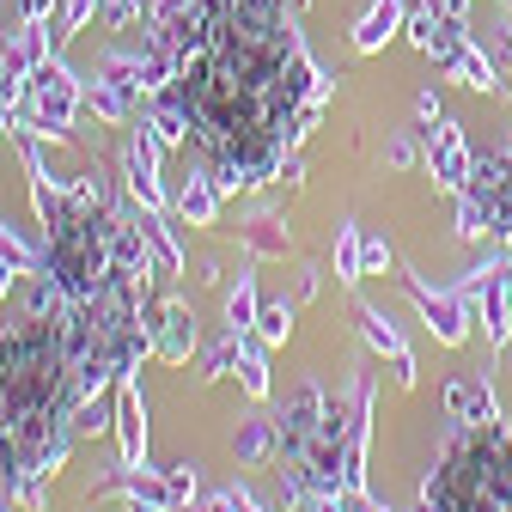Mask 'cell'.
<instances>
[{"label":"cell","instance_id":"277c9868","mask_svg":"<svg viewBox=\"0 0 512 512\" xmlns=\"http://www.w3.org/2000/svg\"><path fill=\"white\" fill-rule=\"evenodd\" d=\"M470 177H476L470 183V202L482 208V226L500 232V238H512V141H506V153L482 159Z\"/></svg>","mask_w":512,"mask_h":512},{"label":"cell","instance_id":"3957f363","mask_svg":"<svg viewBox=\"0 0 512 512\" xmlns=\"http://www.w3.org/2000/svg\"><path fill=\"white\" fill-rule=\"evenodd\" d=\"M421 512H512V433L470 421L421 482Z\"/></svg>","mask_w":512,"mask_h":512},{"label":"cell","instance_id":"8fae6325","mask_svg":"<svg viewBox=\"0 0 512 512\" xmlns=\"http://www.w3.org/2000/svg\"><path fill=\"white\" fill-rule=\"evenodd\" d=\"M360 324H366V342H372L378 354H391V366H397V384H409V378H415V360H409V348L397 342V330L384 324L378 311H366V305H360Z\"/></svg>","mask_w":512,"mask_h":512},{"label":"cell","instance_id":"ba28073f","mask_svg":"<svg viewBox=\"0 0 512 512\" xmlns=\"http://www.w3.org/2000/svg\"><path fill=\"white\" fill-rule=\"evenodd\" d=\"M153 135H141L135 147H128V196H135L147 214H159L165 208V189H159V177H153Z\"/></svg>","mask_w":512,"mask_h":512},{"label":"cell","instance_id":"4fadbf2b","mask_svg":"<svg viewBox=\"0 0 512 512\" xmlns=\"http://www.w3.org/2000/svg\"><path fill=\"white\" fill-rule=\"evenodd\" d=\"M256 311H263V305H256V281L238 275V287L226 293V330H232V336H250V330H256Z\"/></svg>","mask_w":512,"mask_h":512},{"label":"cell","instance_id":"ffe728a7","mask_svg":"<svg viewBox=\"0 0 512 512\" xmlns=\"http://www.w3.org/2000/svg\"><path fill=\"white\" fill-rule=\"evenodd\" d=\"M165 476V494H171V512H183L189 500H196V470L189 464H171V470H159Z\"/></svg>","mask_w":512,"mask_h":512},{"label":"cell","instance_id":"7a4b0ae2","mask_svg":"<svg viewBox=\"0 0 512 512\" xmlns=\"http://www.w3.org/2000/svg\"><path fill=\"white\" fill-rule=\"evenodd\" d=\"M74 348L68 311L61 317H13L0 330V482L19 506H43L49 470L74 445Z\"/></svg>","mask_w":512,"mask_h":512},{"label":"cell","instance_id":"9a60e30c","mask_svg":"<svg viewBox=\"0 0 512 512\" xmlns=\"http://www.w3.org/2000/svg\"><path fill=\"white\" fill-rule=\"evenodd\" d=\"M433 171H439V183H452V189H464L470 165H464V147H458V135H439V147H433Z\"/></svg>","mask_w":512,"mask_h":512},{"label":"cell","instance_id":"30bf717a","mask_svg":"<svg viewBox=\"0 0 512 512\" xmlns=\"http://www.w3.org/2000/svg\"><path fill=\"white\" fill-rule=\"evenodd\" d=\"M177 208H183L189 226H214V214H220V183H214V171H196V177H189L183 196H177Z\"/></svg>","mask_w":512,"mask_h":512},{"label":"cell","instance_id":"5b68a950","mask_svg":"<svg viewBox=\"0 0 512 512\" xmlns=\"http://www.w3.org/2000/svg\"><path fill=\"white\" fill-rule=\"evenodd\" d=\"M147 336H153V354L165 366H189V354H196V317H189L183 299H165L159 311H147Z\"/></svg>","mask_w":512,"mask_h":512},{"label":"cell","instance_id":"6da1fadb","mask_svg":"<svg viewBox=\"0 0 512 512\" xmlns=\"http://www.w3.org/2000/svg\"><path fill=\"white\" fill-rule=\"evenodd\" d=\"M159 43L177 61L159 104L183 116L220 196L269 183L324 98L287 0H171Z\"/></svg>","mask_w":512,"mask_h":512},{"label":"cell","instance_id":"8992f818","mask_svg":"<svg viewBox=\"0 0 512 512\" xmlns=\"http://www.w3.org/2000/svg\"><path fill=\"white\" fill-rule=\"evenodd\" d=\"M116 458H122V470H135L147 458V403H141L135 372H122V384H116Z\"/></svg>","mask_w":512,"mask_h":512},{"label":"cell","instance_id":"9c48e42d","mask_svg":"<svg viewBox=\"0 0 512 512\" xmlns=\"http://www.w3.org/2000/svg\"><path fill=\"white\" fill-rule=\"evenodd\" d=\"M415 305H421V317H427V330L439 336V342H464V324H470V317H464V305L458 299H439V293H427L421 281H415Z\"/></svg>","mask_w":512,"mask_h":512},{"label":"cell","instance_id":"52a82bcc","mask_svg":"<svg viewBox=\"0 0 512 512\" xmlns=\"http://www.w3.org/2000/svg\"><path fill=\"white\" fill-rule=\"evenodd\" d=\"M31 116L49 128V135H68V116H74V86L61 80V68H37V98Z\"/></svg>","mask_w":512,"mask_h":512},{"label":"cell","instance_id":"2e32d148","mask_svg":"<svg viewBox=\"0 0 512 512\" xmlns=\"http://www.w3.org/2000/svg\"><path fill=\"white\" fill-rule=\"evenodd\" d=\"M287 330H293V305H263V311H256V342H263V348H281L287 342Z\"/></svg>","mask_w":512,"mask_h":512},{"label":"cell","instance_id":"5bb4252c","mask_svg":"<svg viewBox=\"0 0 512 512\" xmlns=\"http://www.w3.org/2000/svg\"><path fill=\"white\" fill-rule=\"evenodd\" d=\"M238 384L263 403L269 397V366H263V342H244V354H238Z\"/></svg>","mask_w":512,"mask_h":512},{"label":"cell","instance_id":"603a6c76","mask_svg":"<svg viewBox=\"0 0 512 512\" xmlns=\"http://www.w3.org/2000/svg\"><path fill=\"white\" fill-rule=\"evenodd\" d=\"M13 275H19V269H7V263H0V299L13 293Z\"/></svg>","mask_w":512,"mask_h":512},{"label":"cell","instance_id":"7c38bea8","mask_svg":"<svg viewBox=\"0 0 512 512\" xmlns=\"http://www.w3.org/2000/svg\"><path fill=\"white\" fill-rule=\"evenodd\" d=\"M281 452V421H244L238 427V458L244 464H269Z\"/></svg>","mask_w":512,"mask_h":512},{"label":"cell","instance_id":"d6986e66","mask_svg":"<svg viewBox=\"0 0 512 512\" xmlns=\"http://www.w3.org/2000/svg\"><path fill=\"white\" fill-rule=\"evenodd\" d=\"M360 269H366V244H360V232H342V250H336V275L354 287V281H360Z\"/></svg>","mask_w":512,"mask_h":512},{"label":"cell","instance_id":"7402d4cb","mask_svg":"<svg viewBox=\"0 0 512 512\" xmlns=\"http://www.w3.org/2000/svg\"><path fill=\"white\" fill-rule=\"evenodd\" d=\"M305 512H342V494H311Z\"/></svg>","mask_w":512,"mask_h":512},{"label":"cell","instance_id":"ac0fdd59","mask_svg":"<svg viewBox=\"0 0 512 512\" xmlns=\"http://www.w3.org/2000/svg\"><path fill=\"white\" fill-rule=\"evenodd\" d=\"M244 244H250L256 256H287V232H281L275 220H250V226H244Z\"/></svg>","mask_w":512,"mask_h":512},{"label":"cell","instance_id":"44dd1931","mask_svg":"<svg viewBox=\"0 0 512 512\" xmlns=\"http://www.w3.org/2000/svg\"><path fill=\"white\" fill-rule=\"evenodd\" d=\"M342 512H384L366 488H342Z\"/></svg>","mask_w":512,"mask_h":512},{"label":"cell","instance_id":"e0dca14e","mask_svg":"<svg viewBox=\"0 0 512 512\" xmlns=\"http://www.w3.org/2000/svg\"><path fill=\"white\" fill-rule=\"evenodd\" d=\"M391 31H397V0H378V7L366 13V25L354 31V43H360V49H378Z\"/></svg>","mask_w":512,"mask_h":512}]
</instances>
